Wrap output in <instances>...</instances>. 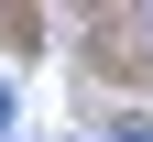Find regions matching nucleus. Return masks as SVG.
<instances>
[{
	"label": "nucleus",
	"mask_w": 153,
	"mask_h": 142,
	"mask_svg": "<svg viewBox=\"0 0 153 142\" xmlns=\"http://www.w3.org/2000/svg\"><path fill=\"white\" fill-rule=\"evenodd\" d=\"M109 142H153V120H131V131H109Z\"/></svg>",
	"instance_id": "nucleus-1"
},
{
	"label": "nucleus",
	"mask_w": 153,
	"mask_h": 142,
	"mask_svg": "<svg viewBox=\"0 0 153 142\" xmlns=\"http://www.w3.org/2000/svg\"><path fill=\"white\" fill-rule=\"evenodd\" d=\"M0 131H11V77H0Z\"/></svg>",
	"instance_id": "nucleus-2"
}]
</instances>
